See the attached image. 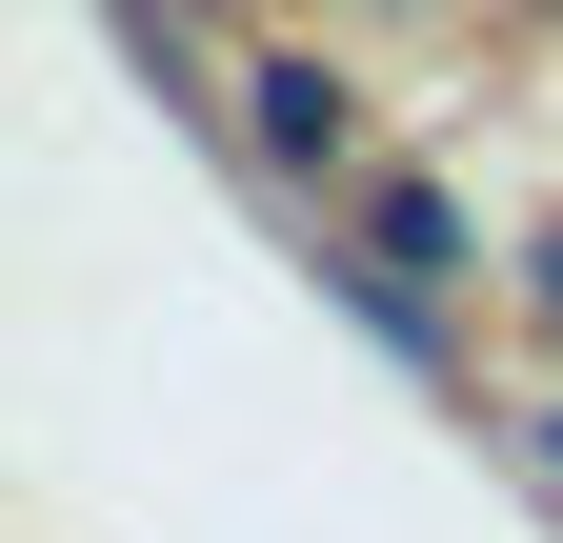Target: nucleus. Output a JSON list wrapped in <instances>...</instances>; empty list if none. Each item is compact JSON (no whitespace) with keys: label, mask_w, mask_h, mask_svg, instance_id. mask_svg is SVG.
I'll return each mask as SVG.
<instances>
[{"label":"nucleus","mask_w":563,"mask_h":543,"mask_svg":"<svg viewBox=\"0 0 563 543\" xmlns=\"http://www.w3.org/2000/svg\"><path fill=\"white\" fill-rule=\"evenodd\" d=\"M262 142L282 162H342V81H322V60H262Z\"/></svg>","instance_id":"f257e3e1"},{"label":"nucleus","mask_w":563,"mask_h":543,"mask_svg":"<svg viewBox=\"0 0 563 543\" xmlns=\"http://www.w3.org/2000/svg\"><path fill=\"white\" fill-rule=\"evenodd\" d=\"M363 222H383V262H402V282H422V262H463V222H443V201H422V181H383Z\"/></svg>","instance_id":"f03ea898"},{"label":"nucleus","mask_w":563,"mask_h":543,"mask_svg":"<svg viewBox=\"0 0 563 543\" xmlns=\"http://www.w3.org/2000/svg\"><path fill=\"white\" fill-rule=\"evenodd\" d=\"M543 302H563V242H543Z\"/></svg>","instance_id":"7ed1b4c3"}]
</instances>
